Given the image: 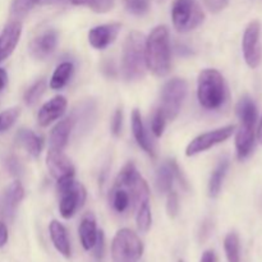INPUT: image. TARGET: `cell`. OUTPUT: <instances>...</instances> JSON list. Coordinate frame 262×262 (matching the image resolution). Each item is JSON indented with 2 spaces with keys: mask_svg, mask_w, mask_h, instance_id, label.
<instances>
[{
  "mask_svg": "<svg viewBox=\"0 0 262 262\" xmlns=\"http://www.w3.org/2000/svg\"><path fill=\"white\" fill-rule=\"evenodd\" d=\"M146 67L155 76L165 77L170 71V41L165 26H158L145 40Z\"/></svg>",
  "mask_w": 262,
  "mask_h": 262,
  "instance_id": "cell-1",
  "label": "cell"
},
{
  "mask_svg": "<svg viewBox=\"0 0 262 262\" xmlns=\"http://www.w3.org/2000/svg\"><path fill=\"white\" fill-rule=\"evenodd\" d=\"M237 114L241 119V127L235 136L237 158L245 160L252 152L255 146L257 107L250 96H243L237 105Z\"/></svg>",
  "mask_w": 262,
  "mask_h": 262,
  "instance_id": "cell-2",
  "label": "cell"
},
{
  "mask_svg": "<svg viewBox=\"0 0 262 262\" xmlns=\"http://www.w3.org/2000/svg\"><path fill=\"white\" fill-rule=\"evenodd\" d=\"M145 38L142 33L133 31L127 36L123 45L122 74L128 82L140 81L146 73Z\"/></svg>",
  "mask_w": 262,
  "mask_h": 262,
  "instance_id": "cell-3",
  "label": "cell"
},
{
  "mask_svg": "<svg viewBox=\"0 0 262 262\" xmlns=\"http://www.w3.org/2000/svg\"><path fill=\"white\" fill-rule=\"evenodd\" d=\"M227 84L216 69H204L197 81V97L204 109L217 110L227 101Z\"/></svg>",
  "mask_w": 262,
  "mask_h": 262,
  "instance_id": "cell-4",
  "label": "cell"
},
{
  "mask_svg": "<svg viewBox=\"0 0 262 262\" xmlns=\"http://www.w3.org/2000/svg\"><path fill=\"white\" fill-rule=\"evenodd\" d=\"M56 191L59 194V211L64 219H71L86 201V188L73 177L58 179Z\"/></svg>",
  "mask_w": 262,
  "mask_h": 262,
  "instance_id": "cell-5",
  "label": "cell"
},
{
  "mask_svg": "<svg viewBox=\"0 0 262 262\" xmlns=\"http://www.w3.org/2000/svg\"><path fill=\"white\" fill-rule=\"evenodd\" d=\"M143 255V243L133 230L120 229L112 243L113 262H138Z\"/></svg>",
  "mask_w": 262,
  "mask_h": 262,
  "instance_id": "cell-6",
  "label": "cell"
},
{
  "mask_svg": "<svg viewBox=\"0 0 262 262\" xmlns=\"http://www.w3.org/2000/svg\"><path fill=\"white\" fill-rule=\"evenodd\" d=\"M171 19L178 32H189L204 22L205 14L197 0H176L171 7Z\"/></svg>",
  "mask_w": 262,
  "mask_h": 262,
  "instance_id": "cell-7",
  "label": "cell"
},
{
  "mask_svg": "<svg viewBox=\"0 0 262 262\" xmlns=\"http://www.w3.org/2000/svg\"><path fill=\"white\" fill-rule=\"evenodd\" d=\"M187 90V82L182 78H173L164 84L161 90L160 109L166 115V119L174 120L178 117L182 104L186 99Z\"/></svg>",
  "mask_w": 262,
  "mask_h": 262,
  "instance_id": "cell-8",
  "label": "cell"
},
{
  "mask_svg": "<svg viewBox=\"0 0 262 262\" xmlns=\"http://www.w3.org/2000/svg\"><path fill=\"white\" fill-rule=\"evenodd\" d=\"M261 23L258 20H252L246 27L243 33L242 50L245 60L251 68H257L262 59L261 48Z\"/></svg>",
  "mask_w": 262,
  "mask_h": 262,
  "instance_id": "cell-9",
  "label": "cell"
},
{
  "mask_svg": "<svg viewBox=\"0 0 262 262\" xmlns=\"http://www.w3.org/2000/svg\"><path fill=\"white\" fill-rule=\"evenodd\" d=\"M235 127L234 125H227V127L219 128V129L210 130V132L200 135L194 140L189 142V145L186 148V155L187 156H194L197 154H201L204 151L210 150L214 146L223 143L227 141L230 136L234 132Z\"/></svg>",
  "mask_w": 262,
  "mask_h": 262,
  "instance_id": "cell-10",
  "label": "cell"
},
{
  "mask_svg": "<svg viewBox=\"0 0 262 262\" xmlns=\"http://www.w3.org/2000/svg\"><path fill=\"white\" fill-rule=\"evenodd\" d=\"M120 23H110L94 27L89 32V42L97 50H104L115 41L120 32Z\"/></svg>",
  "mask_w": 262,
  "mask_h": 262,
  "instance_id": "cell-11",
  "label": "cell"
},
{
  "mask_svg": "<svg viewBox=\"0 0 262 262\" xmlns=\"http://www.w3.org/2000/svg\"><path fill=\"white\" fill-rule=\"evenodd\" d=\"M58 43V32L55 30H46L35 37L30 45L31 55L38 60H43L53 54Z\"/></svg>",
  "mask_w": 262,
  "mask_h": 262,
  "instance_id": "cell-12",
  "label": "cell"
},
{
  "mask_svg": "<svg viewBox=\"0 0 262 262\" xmlns=\"http://www.w3.org/2000/svg\"><path fill=\"white\" fill-rule=\"evenodd\" d=\"M46 165L51 176L58 179L66 177H74V166L68 158L63 154V151L49 150L46 156Z\"/></svg>",
  "mask_w": 262,
  "mask_h": 262,
  "instance_id": "cell-13",
  "label": "cell"
},
{
  "mask_svg": "<svg viewBox=\"0 0 262 262\" xmlns=\"http://www.w3.org/2000/svg\"><path fill=\"white\" fill-rule=\"evenodd\" d=\"M67 99L64 96H55L41 106L37 114V122L41 127H48L66 113Z\"/></svg>",
  "mask_w": 262,
  "mask_h": 262,
  "instance_id": "cell-14",
  "label": "cell"
},
{
  "mask_svg": "<svg viewBox=\"0 0 262 262\" xmlns=\"http://www.w3.org/2000/svg\"><path fill=\"white\" fill-rule=\"evenodd\" d=\"M22 33V25L18 20H13L3 30L0 35V63L14 51Z\"/></svg>",
  "mask_w": 262,
  "mask_h": 262,
  "instance_id": "cell-15",
  "label": "cell"
},
{
  "mask_svg": "<svg viewBox=\"0 0 262 262\" xmlns=\"http://www.w3.org/2000/svg\"><path fill=\"white\" fill-rule=\"evenodd\" d=\"M109 202L112 205V209L118 214H124L129 209L136 206L135 199L130 188L120 184H114L109 194Z\"/></svg>",
  "mask_w": 262,
  "mask_h": 262,
  "instance_id": "cell-16",
  "label": "cell"
},
{
  "mask_svg": "<svg viewBox=\"0 0 262 262\" xmlns=\"http://www.w3.org/2000/svg\"><path fill=\"white\" fill-rule=\"evenodd\" d=\"M25 197V189L20 184L19 181H15L10 184L4 193V200H3V212H4L5 219L12 222L15 216L18 205Z\"/></svg>",
  "mask_w": 262,
  "mask_h": 262,
  "instance_id": "cell-17",
  "label": "cell"
},
{
  "mask_svg": "<svg viewBox=\"0 0 262 262\" xmlns=\"http://www.w3.org/2000/svg\"><path fill=\"white\" fill-rule=\"evenodd\" d=\"M72 129H73V119H64L59 122L50 132L49 150L63 151L68 143Z\"/></svg>",
  "mask_w": 262,
  "mask_h": 262,
  "instance_id": "cell-18",
  "label": "cell"
},
{
  "mask_svg": "<svg viewBox=\"0 0 262 262\" xmlns=\"http://www.w3.org/2000/svg\"><path fill=\"white\" fill-rule=\"evenodd\" d=\"M49 232H50L51 242H53L56 251L60 255H63L64 257H71V242H69L68 233H67L66 227L61 223L53 220L50 223V227H49Z\"/></svg>",
  "mask_w": 262,
  "mask_h": 262,
  "instance_id": "cell-19",
  "label": "cell"
},
{
  "mask_svg": "<svg viewBox=\"0 0 262 262\" xmlns=\"http://www.w3.org/2000/svg\"><path fill=\"white\" fill-rule=\"evenodd\" d=\"M79 239H81L82 247L86 251L92 250L95 242L97 238V227H96V219L92 212H87L81 220L79 224Z\"/></svg>",
  "mask_w": 262,
  "mask_h": 262,
  "instance_id": "cell-20",
  "label": "cell"
},
{
  "mask_svg": "<svg viewBox=\"0 0 262 262\" xmlns=\"http://www.w3.org/2000/svg\"><path fill=\"white\" fill-rule=\"evenodd\" d=\"M132 130L133 136H135V140L136 142L138 143V146H140L146 154H148L151 158H155V150H154L152 143H151L150 138H148L147 136V132H146L145 129L141 113L138 112L137 109L133 110L132 113Z\"/></svg>",
  "mask_w": 262,
  "mask_h": 262,
  "instance_id": "cell-21",
  "label": "cell"
},
{
  "mask_svg": "<svg viewBox=\"0 0 262 262\" xmlns=\"http://www.w3.org/2000/svg\"><path fill=\"white\" fill-rule=\"evenodd\" d=\"M15 141H17L18 145L22 146V147L25 148L30 155H32L33 158H38L41 151H42V138L38 137L37 135H35V133L30 129L18 130L17 136H15Z\"/></svg>",
  "mask_w": 262,
  "mask_h": 262,
  "instance_id": "cell-22",
  "label": "cell"
},
{
  "mask_svg": "<svg viewBox=\"0 0 262 262\" xmlns=\"http://www.w3.org/2000/svg\"><path fill=\"white\" fill-rule=\"evenodd\" d=\"M228 169H229V160H228V158H224L219 161L216 168L212 171L209 181V196L211 199H216L219 196Z\"/></svg>",
  "mask_w": 262,
  "mask_h": 262,
  "instance_id": "cell-23",
  "label": "cell"
},
{
  "mask_svg": "<svg viewBox=\"0 0 262 262\" xmlns=\"http://www.w3.org/2000/svg\"><path fill=\"white\" fill-rule=\"evenodd\" d=\"M74 72V67L71 61H64V63L59 64L56 69L54 71L53 77L50 79V87L53 90H60L68 83L71 79L72 74Z\"/></svg>",
  "mask_w": 262,
  "mask_h": 262,
  "instance_id": "cell-24",
  "label": "cell"
},
{
  "mask_svg": "<svg viewBox=\"0 0 262 262\" xmlns=\"http://www.w3.org/2000/svg\"><path fill=\"white\" fill-rule=\"evenodd\" d=\"M174 174L171 171L170 165L168 164H163L160 168L156 171V182L155 186L159 193L165 194L171 191V186H173Z\"/></svg>",
  "mask_w": 262,
  "mask_h": 262,
  "instance_id": "cell-25",
  "label": "cell"
},
{
  "mask_svg": "<svg viewBox=\"0 0 262 262\" xmlns=\"http://www.w3.org/2000/svg\"><path fill=\"white\" fill-rule=\"evenodd\" d=\"M224 250L228 262H241V243L237 233L230 232L225 237Z\"/></svg>",
  "mask_w": 262,
  "mask_h": 262,
  "instance_id": "cell-26",
  "label": "cell"
},
{
  "mask_svg": "<svg viewBox=\"0 0 262 262\" xmlns=\"http://www.w3.org/2000/svg\"><path fill=\"white\" fill-rule=\"evenodd\" d=\"M136 223H137V228L140 232L146 233L150 230L151 224H152V215H151V207L148 201L143 202L138 206Z\"/></svg>",
  "mask_w": 262,
  "mask_h": 262,
  "instance_id": "cell-27",
  "label": "cell"
},
{
  "mask_svg": "<svg viewBox=\"0 0 262 262\" xmlns=\"http://www.w3.org/2000/svg\"><path fill=\"white\" fill-rule=\"evenodd\" d=\"M38 3L40 0H13L12 7H10V14L15 19H22Z\"/></svg>",
  "mask_w": 262,
  "mask_h": 262,
  "instance_id": "cell-28",
  "label": "cell"
},
{
  "mask_svg": "<svg viewBox=\"0 0 262 262\" xmlns=\"http://www.w3.org/2000/svg\"><path fill=\"white\" fill-rule=\"evenodd\" d=\"M74 5H86L96 13H107L114 8L115 0H72Z\"/></svg>",
  "mask_w": 262,
  "mask_h": 262,
  "instance_id": "cell-29",
  "label": "cell"
},
{
  "mask_svg": "<svg viewBox=\"0 0 262 262\" xmlns=\"http://www.w3.org/2000/svg\"><path fill=\"white\" fill-rule=\"evenodd\" d=\"M46 87H48V83H46L45 79H40V81H37L36 83H33L25 94L26 104H27L28 106H33V105L41 99L43 92L46 91Z\"/></svg>",
  "mask_w": 262,
  "mask_h": 262,
  "instance_id": "cell-30",
  "label": "cell"
},
{
  "mask_svg": "<svg viewBox=\"0 0 262 262\" xmlns=\"http://www.w3.org/2000/svg\"><path fill=\"white\" fill-rule=\"evenodd\" d=\"M124 7L129 14L142 17L150 10V0H124Z\"/></svg>",
  "mask_w": 262,
  "mask_h": 262,
  "instance_id": "cell-31",
  "label": "cell"
},
{
  "mask_svg": "<svg viewBox=\"0 0 262 262\" xmlns=\"http://www.w3.org/2000/svg\"><path fill=\"white\" fill-rule=\"evenodd\" d=\"M19 114L20 110L18 107H13V109H8L5 112L0 113V133L9 129L14 124L15 120L18 119Z\"/></svg>",
  "mask_w": 262,
  "mask_h": 262,
  "instance_id": "cell-32",
  "label": "cell"
},
{
  "mask_svg": "<svg viewBox=\"0 0 262 262\" xmlns=\"http://www.w3.org/2000/svg\"><path fill=\"white\" fill-rule=\"evenodd\" d=\"M166 124V115L164 114L163 110L159 107V109L155 110L152 115V119H151V129H152V133L156 136V137H161L164 133V129H165Z\"/></svg>",
  "mask_w": 262,
  "mask_h": 262,
  "instance_id": "cell-33",
  "label": "cell"
},
{
  "mask_svg": "<svg viewBox=\"0 0 262 262\" xmlns=\"http://www.w3.org/2000/svg\"><path fill=\"white\" fill-rule=\"evenodd\" d=\"M179 211V200L177 192L170 191L168 193V199H166V212H168L169 217L174 219L178 215Z\"/></svg>",
  "mask_w": 262,
  "mask_h": 262,
  "instance_id": "cell-34",
  "label": "cell"
},
{
  "mask_svg": "<svg viewBox=\"0 0 262 262\" xmlns=\"http://www.w3.org/2000/svg\"><path fill=\"white\" fill-rule=\"evenodd\" d=\"M5 166H7L8 171H9L12 176L14 177L22 176L23 166L22 164H20V161L18 160L15 156H9V158H7V160H5Z\"/></svg>",
  "mask_w": 262,
  "mask_h": 262,
  "instance_id": "cell-35",
  "label": "cell"
},
{
  "mask_svg": "<svg viewBox=\"0 0 262 262\" xmlns=\"http://www.w3.org/2000/svg\"><path fill=\"white\" fill-rule=\"evenodd\" d=\"M104 251H105V235L102 230L97 232L96 242H95L94 247H92V252L97 260H101L104 257Z\"/></svg>",
  "mask_w": 262,
  "mask_h": 262,
  "instance_id": "cell-36",
  "label": "cell"
},
{
  "mask_svg": "<svg viewBox=\"0 0 262 262\" xmlns=\"http://www.w3.org/2000/svg\"><path fill=\"white\" fill-rule=\"evenodd\" d=\"M204 4L211 13H219L228 7L229 0H204Z\"/></svg>",
  "mask_w": 262,
  "mask_h": 262,
  "instance_id": "cell-37",
  "label": "cell"
},
{
  "mask_svg": "<svg viewBox=\"0 0 262 262\" xmlns=\"http://www.w3.org/2000/svg\"><path fill=\"white\" fill-rule=\"evenodd\" d=\"M123 127V110L118 109L115 112L114 117H113L112 120V132L114 136H119L120 132H122Z\"/></svg>",
  "mask_w": 262,
  "mask_h": 262,
  "instance_id": "cell-38",
  "label": "cell"
},
{
  "mask_svg": "<svg viewBox=\"0 0 262 262\" xmlns=\"http://www.w3.org/2000/svg\"><path fill=\"white\" fill-rule=\"evenodd\" d=\"M169 165H170L171 171H173L174 177H177V179H178V181H179L181 186L183 187V188L186 189V191H188V188H189V187H188V182H187L186 177L183 176L182 170H181V169H179L178 164L176 163V160H170V161H169Z\"/></svg>",
  "mask_w": 262,
  "mask_h": 262,
  "instance_id": "cell-39",
  "label": "cell"
},
{
  "mask_svg": "<svg viewBox=\"0 0 262 262\" xmlns=\"http://www.w3.org/2000/svg\"><path fill=\"white\" fill-rule=\"evenodd\" d=\"M8 237H9V234H8L7 225L3 222H0V248H3L7 245Z\"/></svg>",
  "mask_w": 262,
  "mask_h": 262,
  "instance_id": "cell-40",
  "label": "cell"
},
{
  "mask_svg": "<svg viewBox=\"0 0 262 262\" xmlns=\"http://www.w3.org/2000/svg\"><path fill=\"white\" fill-rule=\"evenodd\" d=\"M210 232H211V224H210V222L202 223L201 230H200V239L201 241L206 239V238L209 237Z\"/></svg>",
  "mask_w": 262,
  "mask_h": 262,
  "instance_id": "cell-41",
  "label": "cell"
},
{
  "mask_svg": "<svg viewBox=\"0 0 262 262\" xmlns=\"http://www.w3.org/2000/svg\"><path fill=\"white\" fill-rule=\"evenodd\" d=\"M200 262H217L216 255H215L214 251L209 250V251H205L204 255H202L201 261Z\"/></svg>",
  "mask_w": 262,
  "mask_h": 262,
  "instance_id": "cell-42",
  "label": "cell"
},
{
  "mask_svg": "<svg viewBox=\"0 0 262 262\" xmlns=\"http://www.w3.org/2000/svg\"><path fill=\"white\" fill-rule=\"evenodd\" d=\"M7 82H8L7 72H5V69L0 68V91H2V90L4 89L5 84H7Z\"/></svg>",
  "mask_w": 262,
  "mask_h": 262,
  "instance_id": "cell-43",
  "label": "cell"
},
{
  "mask_svg": "<svg viewBox=\"0 0 262 262\" xmlns=\"http://www.w3.org/2000/svg\"><path fill=\"white\" fill-rule=\"evenodd\" d=\"M64 3H72V0H40L38 4H64Z\"/></svg>",
  "mask_w": 262,
  "mask_h": 262,
  "instance_id": "cell-44",
  "label": "cell"
},
{
  "mask_svg": "<svg viewBox=\"0 0 262 262\" xmlns=\"http://www.w3.org/2000/svg\"><path fill=\"white\" fill-rule=\"evenodd\" d=\"M257 140L258 142L262 143V117L260 120V124H258V129H257Z\"/></svg>",
  "mask_w": 262,
  "mask_h": 262,
  "instance_id": "cell-45",
  "label": "cell"
},
{
  "mask_svg": "<svg viewBox=\"0 0 262 262\" xmlns=\"http://www.w3.org/2000/svg\"><path fill=\"white\" fill-rule=\"evenodd\" d=\"M178 262H184V261H182V260H179V261H178Z\"/></svg>",
  "mask_w": 262,
  "mask_h": 262,
  "instance_id": "cell-46",
  "label": "cell"
}]
</instances>
